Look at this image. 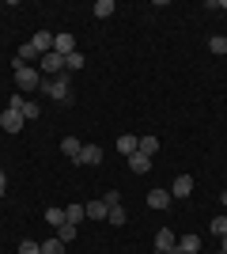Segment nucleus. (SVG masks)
I'll list each match as a JSON object with an SVG mask.
<instances>
[{
  "instance_id": "1",
  "label": "nucleus",
  "mask_w": 227,
  "mask_h": 254,
  "mask_svg": "<svg viewBox=\"0 0 227 254\" xmlns=\"http://www.w3.org/2000/svg\"><path fill=\"white\" fill-rule=\"evenodd\" d=\"M42 91L53 99V103H72V84H68V72L45 76V80H42Z\"/></svg>"
},
{
  "instance_id": "2",
  "label": "nucleus",
  "mask_w": 227,
  "mask_h": 254,
  "mask_svg": "<svg viewBox=\"0 0 227 254\" xmlns=\"http://www.w3.org/2000/svg\"><path fill=\"white\" fill-rule=\"evenodd\" d=\"M15 84H19V91H34V87H42V72L15 61Z\"/></svg>"
},
{
  "instance_id": "3",
  "label": "nucleus",
  "mask_w": 227,
  "mask_h": 254,
  "mask_svg": "<svg viewBox=\"0 0 227 254\" xmlns=\"http://www.w3.org/2000/svg\"><path fill=\"white\" fill-rule=\"evenodd\" d=\"M155 251H163V254H182V251H178V235H174L171 228H159V232H155Z\"/></svg>"
},
{
  "instance_id": "4",
  "label": "nucleus",
  "mask_w": 227,
  "mask_h": 254,
  "mask_svg": "<svg viewBox=\"0 0 227 254\" xmlns=\"http://www.w3.org/2000/svg\"><path fill=\"white\" fill-rule=\"evenodd\" d=\"M38 72H49V76H61L65 72V57H61V53H42V61H38Z\"/></svg>"
},
{
  "instance_id": "5",
  "label": "nucleus",
  "mask_w": 227,
  "mask_h": 254,
  "mask_svg": "<svg viewBox=\"0 0 227 254\" xmlns=\"http://www.w3.org/2000/svg\"><path fill=\"white\" fill-rule=\"evenodd\" d=\"M23 122H27V118H23L19 110H11V106H8V110H0V129H4V133H19Z\"/></svg>"
},
{
  "instance_id": "6",
  "label": "nucleus",
  "mask_w": 227,
  "mask_h": 254,
  "mask_svg": "<svg viewBox=\"0 0 227 254\" xmlns=\"http://www.w3.org/2000/svg\"><path fill=\"white\" fill-rule=\"evenodd\" d=\"M11 110H19V114L23 118H27V122H34V118H38V114H42V106H38V103H27V99H23V95H15V99H11Z\"/></svg>"
},
{
  "instance_id": "7",
  "label": "nucleus",
  "mask_w": 227,
  "mask_h": 254,
  "mask_svg": "<svg viewBox=\"0 0 227 254\" xmlns=\"http://www.w3.org/2000/svg\"><path fill=\"white\" fill-rule=\"evenodd\" d=\"M53 53H61V57H68V53H76V38L68 31L53 34Z\"/></svg>"
},
{
  "instance_id": "8",
  "label": "nucleus",
  "mask_w": 227,
  "mask_h": 254,
  "mask_svg": "<svg viewBox=\"0 0 227 254\" xmlns=\"http://www.w3.org/2000/svg\"><path fill=\"white\" fill-rule=\"evenodd\" d=\"M95 163H102V148H98V144H84V152H80V167H95Z\"/></svg>"
},
{
  "instance_id": "9",
  "label": "nucleus",
  "mask_w": 227,
  "mask_h": 254,
  "mask_svg": "<svg viewBox=\"0 0 227 254\" xmlns=\"http://www.w3.org/2000/svg\"><path fill=\"white\" fill-rule=\"evenodd\" d=\"M80 152H84L80 137H65V140H61V156H68L72 163H80Z\"/></svg>"
},
{
  "instance_id": "10",
  "label": "nucleus",
  "mask_w": 227,
  "mask_h": 254,
  "mask_svg": "<svg viewBox=\"0 0 227 254\" xmlns=\"http://www.w3.org/2000/svg\"><path fill=\"white\" fill-rule=\"evenodd\" d=\"M136 152H144V156H155V152H159V137H155V133H140V144H136Z\"/></svg>"
},
{
  "instance_id": "11",
  "label": "nucleus",
  "mask_w": 227,
  "mask_h": 254,
  "mask_svg": "<svg viewBox=\"0 0 227 254\" xmlns=\"http://www.w3.org/2000/svg\"><path fill=\"white\" fill-rule=\"evenodd\" d=\"M171 193H174V197H189V193H193V175H178Z\"/></svg>"
},
{
  "instance_id": "12",
  "label": "nucleus",
  "mask_w": 227,
  "mask_h": 254,
  "mask_svg": "<svg viewBox=\"0 0 227 254\" xmlns=\"http://www.w3.org/2000/svg\"><path fill=\"white\" fill-rule=\"evenodd\" d=\"M129 171L133 175H144V171H151V159L144 156V152H133L129 156Z\"/></svg>"
},
{
  "instance_id": "13",
  "label": "nucleus",
  "mask_w": 227,
  "mask_h": 254,
  "mask_svg": "<svg viewBox=\"0 0 227 254\" xmlns=\"http://www.w3.org/2000/svg\"><path fill=\"white\" fill-rule=\"evenodd\" d=\"M31 46H34L38 53H49V50H53V34H49V31H38V34L31 38Z\"/></svg>"
},
{
  "instance_id": "14",
  "label": "nucleus",
  "mask_w": 227,
  "mask_h": 254,
  "mask_svg": "<svg viewBox=\"0 0 227 254\" xmlns=\"http://www.w3.org/2000/svg\"><path fill=\"white\" fill-rule=\"evenodd\" d=\"M171 205V190H151L148 193V209H167Z\"/></svg>"
},
{
  "instance_id": "15",
  "label": "nucleus",
  "mask_w": 227,
  "mask_h": 254,
  "mask_svg": "<svg viewBox=\"0 0 227 254\" xmlns=\"http://www.w3.org/2000/svg\"><path fill=\"white\" fill-rule=\"evenodd\" d=\"M136 144H140V137H133V133H121V137H118V152H121V156H133Z\"/></svg>"
},
{
  "instance_id": "16",
  "label": "nucleus",
  "mask_w": 227,
  "mask_h": 254,
  "mask_svg": "<svg viewBox=\"0 0 227 254\" xmlns=\"http://www.w3.org/2000/svg\"><path fill=\"white\" fill-rule=\"evenodd\" d=\"M178 251L182 254H201V235H182V239H178Z\"/></svg>"
},
{
  "instance_id": "17",
  "label": "nucleus",
  "mask_w": 227,
  "mask_h": 254,
  "mask_svg": "<svg viewBox=\"0 0 227 254\" xmlns=\"http://www.w3.org/2000/svg\"><path fill=\"white\" fill-rule=\"evenodd\" d=\"M84 209H87V216H91V220H106L110 205H106V201H87Z\"/></svg>"
},
{
  "instance_id": "18",
  "label": "nucleus",
  "mask_w": 227,
  "mask_h": 254,
  "mask_svg": "<svg viewBox=\"0 0 227 254\" xmlns=\"http://www.w3.org/2000/svg\"><path fill=\"white\" fill-rule=\"evenodd\" d=\"M15 61H19V64H31V61H42V53L34 50L31 42H23V50H19V57H15Z\"/></svg>"
},
{
  "instance_id": "19",
  "label": "nucleus",
  "mask_w": 227,
  "mask_h": 254,
  "mask_svg": "<svg viewBox=\"0 0 227 254\" xmlns=\"http://www.w3.org/2000/svg\"><path fill=\"white\" fill-rule=\"evenodd\" d=\"M45 224H53V228H61V224H68V216H65V209H45Z\"/></svg>"
},
{
  "instance_id": "20",
  "label": "nucleus",
  "mask_w": 227,
  "mask_h": 254,
  "mask_svg": "<svg viewBox=\"0 0 227 254\" xmlns=\"http://www.w3.org/2000/svg\"><path fill=\"white\" fill-rule=\"evenodd\" d=\"M208 50L216 53V57H224L227 53V34H212V38H208Z\"/></svg>"
},
{
  "instance_id": "21",
  "label": "nucleus",
  "mask_w": 227,
  "mask_h": 254,
  "mask_svg": "<svg viewBox=\"0 0 227 254\" xmlns=\"http://www.w3.org/2000/svg\"><path fill=\"white\" fill-rule=\"evenodd\" d=\"M95 15L98 19H110L114 15V0H95Z\"/></svg>"
},
{
  "instance_id": "22",
  "label": "nucleus",
  "mask_w": 227,
  "mask_h": 254,
  "mask_svg": "<svg viewBox=\"0 0 227 254\" xmlns=\"http://www.w3.org/2000/svg\"><path fill=\"white\" fill-rule=\"evenodd\" d=\"M76 68H84V53H80V50L65 57V72H76Z\"/></svg>"
},
{
  "instance_id": "23",
  "label": "nucleus",
  "mask_w": 227,
  "mask_h": 254,
  "mask_svg": "<svg viewBox=\"0 0 227 254\" xmlns=\"http://www.w3.org/2000/svg\"><path fill=\"white\" fill-rule=\"evenodd\" d=\"M106 220H110V224H114V228H121V224L129 220V216H125V209H121V205H114V209H110V212H106Z\"/></svg>"
},
{
  "instance_id": "24",
  "label": "nucleus",
  "mask_w": 227,
  "mask_h": 254,
  "mask_svg": "<svg viewBox=\"0 0 227 254\" xmlns=\"http://www.w3.org/2000/svg\"><path fill=\"white\" fill-rule=\"evenodd\" d=\"M65 216H68V224H80V220L87 216V209H84V205H68V209H65Z\"/></svg>"
},
{
  "instance_id": "25",
  "label": "nucleus",
  "mask_w": 227,
  "mask_h": 254,
  "mask_svg": "<svg viewBox=\"0 0 227 254\" xmlns=\"http://www.w3.org/2000/svg\"><path fill=\"white\" fill-rule=\"evenodd\" d=\"M42 254H65V243L53 235V239H45V243H42Z\"/></svg>"
},
{
  "instance_id": "26",
  "label": "nucleus",
  "mask_w": 227,
  "mask_h": 254,
  "mask_svg": "<svg viewBox=\"0 0 227 254\" xmlns=\"http://www.w3.org/2000/svg\"><path fill=\"white\" fill-rule=\"evenodd\" d=\"M57 239H61V243H72L76 239V224H61V228H57Z\"/></svg>"
},
{
  "instance_id": "27",
  "label": "nucleus",
  "mask_w": 227,
  "mask_h": 254,
  "mask_svg": "<svg viewBox=\"0 0 227 254\" xmlns=\"http://www.w3.org/2000/svg\"><path fill=\"white\" fill-rule=\"evenodd\" d=\"M212 235H220V239H224V235H227V212H224V216H216V220H212Z\"/></svg>"
},
{
  "instance_id": "28",
  "label": "nucleus",
  "mask_w": 227,
  "mask_h": 254,
  "mask_svg": "<svg viewBox=\"0 0 227 254\" xmlns=\"http://www.w3.org/2000/svg\"><path fill=\"white\" fill-rule=\"evenodd\" d=\"M19 254H42V243H34V239H23V243H19Z\"/></svg>"
},
{
  "instance_id": "29",
  "label": "nucleus",
  "mask_w": 227,
  "mask_h": 254,
  "mask_svg": "<svg viewBox=\"0 0 227 254\" xmlns=\"http://www.w3.org/2000/svg\"><path fill=\"white\" fill-rule=\"evenodd\" d=\"M102 201L114 209V205H121V193H118V190H110V193H102Z\"/></svg>"
},
{
  "instance_id": "30",
  "label": "nucleus",
  "mask_w": 227,
  "mask_h": 254,
  "mask_svg": "<svg viewBox=\"0 0 227 254\" xmlns=\"http://www.w3.org/2000/svg\"><path fill=\"white\" fill-rule=\"evenodd\" d=\"M4 190H8V179H4V171H0V197H4Z\"/></svg>"
},
{
  "instance_id": "31",
  "label": "nucleus",
  "mask_w": 227,
  "mask_h": 254,
  "mask_svg": "<svg viewBox=\"0 0 227 254\" xmlns=\"http://www.w3.org/2000/svg\"><path fill=\"white\" fill-rule=\"evenodd\" d=\"M224 212H227V193H224Z\"/></svg>"
},
{
  "instance_id": "32",
  "label": "nucleus",
  "mask_w": 227,
  "mask_h": 254,
  "mask_svg": "<svg viewBox=\"0 0 227 254\" xmlns=\"http://www.w3.org/2000/svg\"><path fill=\"white\" fill-rule=\"evenodd\" d=\"M151 254H163V251H151Z\"/></svg>"
},
{
  "instance_id": "33",
  "label": "nucleus",
  "mask_w": 227,
  "mask_h": 254,
  "mask_svg": "<svg viewBox=\"0 0 227 254\" xmlns=\"http://www.w3.org/2000/svg\"><path fill=\"white\" fill-rule=\"evenodd\" d=\"M216 254H227V251H216Z\"/></svg>"
}]
</instances>
